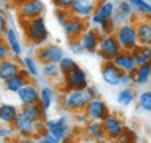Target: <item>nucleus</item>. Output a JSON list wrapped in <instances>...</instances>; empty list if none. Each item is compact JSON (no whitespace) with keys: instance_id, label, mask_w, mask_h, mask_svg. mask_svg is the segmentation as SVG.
<instances>
[{"instance_id":"e433bc0d","label":"nucleus","mask_w":151,"mask_h":143,"mask_svg":"<svg viewBox=\"0 0 151 143\" xmlns=\"http://www.w3.org/2000/svg\"><path fill=\"white\" fill-rule=\"evenodd\" d=\"M35 139H36L37 143H60V141H58L55 136H52L45 129L41 134H38Z\"/></svg>"},{"instance_id":"bb28decb","label":"nucleus","mask_w":151,"mask_h":143,"mask_svg":"<svg viewBox=\"0 0 151 143\" xmlns=\"http://www.w3.org/2000/svg\"><path fill=\"white\" fill-rule=\"evenodd\" d=\"M134 85L145 86L151 80V63H145L142 65H137L132 72Z\"/></svg>"},{"instance_id":"f03ea898","label":"nucleus","mask_w":151,"mask_h":143,"mask_svg":"<svg viewBox=\"0 0 151 143\" xmlns=\"http://www.w3.org/2000/svg\"><path fill=\"white\" fill-rule=\"evenodd\" d=\"M92 99V95L88 89H72L63 90L60 97L62 107L68 112L75 113L79 110H84L87 103Z\"/></svg>"},{"instance_id":"9b49d317","label":"nucleus","mask_w":151,"mask_h":143,"mask_svg":"<svg viewBox=\"0 0 151 143\" xmlns=\"http://www.w3.org/2000/svg\"><path fill=\"white\" fill-rule=\"evenodd\" d=\"M4 41L7 44L9 53L12 57L15 58H21L24 54V43L22 41V37L20 35V33L17 30L15 27L13 26H8L5 35H4Z\"/></svg>"},{"instance_id":"de8ad7c7","label":"nucleus","mask_w":151,"mask_h":143,"mask_svg":"<svg viewBox=\"0 0 151 143\" xmlns=\"http://www.w3.org/2000/svg\"><path fill=\"white\" fill-rule=\"evenodd\" d=\"M24 1H27V0H8V2H11L14 7H17L18 5L22 4V2H24Z\"/></svg>"},{"instance_id":"a211bd4d","label":"nucleus","mask_w":151,"mask_h":143,"mask_svg":"<svg viewBox=\"0 0 151 143\" xmlns=\"http://www.w3.org/2000/svg\"><path fill=\"white\" fill-rule=\"evenodd\" d=\"M99 1L100 0H73L70 7V13L80 19L88 20Z\"/></svg>"},{"instance_id":"0eeeda50","label":"nucleus","mask_w":151,"mask_h":143,"mask_svg":"<svg viewBox=\"0 0 151 143\" xmlns=\"http://www.w3.org/2000/svg\"><path fill=\"white\" fill-rule=\"evenodd\" d=\"M34 55L38 62L42 63H59V61L65 56L64 49L56 43H45L35 48Z\"/></svg>"},{"instance_id":"5701e85b","label":"nucleus","mask_w":151,"mask_h":143,"mask_svg":"<svg viewBox=\"0 0 151 143\" xmlns=\"http://www.w3.org/2000/svg\"><path fill=\"white\" fill-rule=\"evenodd\" d=\"M22 66L20 63V58L8 57L6 59L0 61V80L5 82L6 79L18 74L21 71Z\"/></svg>"},{"instance_id":"423d86ee","label":"nucleus","mask_w":151,"mask_h":143,"mask_svg":"<svg viewBox=\"0 0 151 143\" xmlns=\"http://www.w3.org/2000/svg\"><path fill=\"white\" fill-rule=\"evenodd\" d=\"M15 9L20 22H23L43 17L45 12V4L42 0H27L18 5Z\"/></svg>"},{"instance_id":"2f4dec72","label":"nucleus","mask_w":151,"mask_h":143,"mask_svg":"<svg viewBox=\"0 0 151 143\" xmlns=\"http://www.w3.org/2000/svg\"><path fill=\"white\" fill-rule=\"evenodd\" d=\"M132 55L136 62V65H142L145 63H151V47L138 44L132 49Z\"/></svg>"},{"instance_id":"a18cd8bd","label":"nucleus","mask_w":151,"mask_h":143,"mask_svg":"<svg viewBox=\"0 0 151 143\" xmlns=\"http://www.w3.org/2000/svg\"><path fill=\"white\" fill-rule=\"evenodd\" d=\"M14 143H37L35 137H22V136H17L14 139Z\"/></svg>"},{"instance_id":"f704fd0d","label":"nucleus","mask_w":151,"mask_h":143,"mask_svg":"<svg viewBox=\"0 0 151 143\" xmlns=\"http://www.w3.org/2000/svg\"><path fill=\"white\" fill-rule=\"evenodd\" d=\"M58 66H59V70H60L62 76L64 77V76L69 74L70 72L73 71L76 68H78L79 65H78V63L75 61L73 57H71V56H66V55H65V56L59 61Z\"/></svg>"},{"instance_id":"a878e982","label":"nucleus","mask_w":151,"mask_h":143,"mask_svg":"<svg viewBox=\"0 0 151 143\" xmlns=\"http://www.w3.org/2000/svg\"><path fill=\"white\" fill-rule=\"evenodd\" d=\"M56 100V91L51 85H43L40 87V106L47 113L51 109Z\"/></svg>"},{"instance_id":"4c0bfd02","label":"nucleus","mask_w":151,"mask_h":143,"mask_svg":"<svg viewBox=\"0 0 151 143\" xmlns=\"http://www.w3.org/2000/svg\"><path fill=\"white\" fill-rule=\"evenodd\" d=\"M68 46H69V50L71 55L73 56H80L81 54H84V49L79 42V40H73V41H69L68 42Z\"/></svg>"},{"instance_id":"ea45409f","label":"nucleus","mask_w":151,"mask_h":143,"mask_svg":"<svg viewBox=\"0 0 151 143\" xmlns=\"http://www.w3.org/2000/svg\"><path fill=\"white\" fill-rule=\"evenodd\" d=\"M73 120H75L76 124L79 126H85L90 121V119L87 118V115H86V113L84 110L75 112L73 113Z\"/></svg>"},{"instance_id":"72a5a7b5","label":"nucleus","mask_w":151,"mask_h":143,"mask_svg":"<svg viewBox=\"0 0 151 143\" xmlns=\"http://www.w3.org/2000/svg\"><path fill=\"white\" fill-rule=\"evenodd\" d=\"M137 106L143 112L151 113V90H144L136 95Z\"/></svg>"},{"instance_id":"c03bdc74","label":"nucleus","mask_w":151,"mask_h":143,"mask_svg":"<svg viewBox=\"0 0 151 143\" xmlns=\"http://www.w3.org/2000/svg\"><path fill=\"white\" fill-rule=\"evenodd\" d=\"M129 85H134L132 72V73H124V74H123V77H122L121 86H129Z\"/></svg>"},{"instance_id":"3c124183","label":"nucleus","mask_w":151,"mask_h":143,"mask_svg":"<svg viewBox=\"0 0 151 143\" xmlns=\"http://www.w3.org/2000/svg\"><path fill=\"white\" fill-rule=\"evenodd\" d=\"M6 143H14V142H6Z\"/></svg>"},{"instance_id":"864d4df0","label":"nucleus","mask_w":151,"mask_h":143,"mask_svg":"<svg viewBox=\"0 0 151 143\" xmlns=\"http://www.w3.org/2000/svg\"><path fill=\"white\" fill-rule=\"evenodd\" d=\"M0 143H1V142H0Z\"/></svg>"},{"instance_id":"9d476101","label":"nucleus","mask_w":151,"mask_h":143,"mask_svg":"<svg viewBox=\"0 0 151 143\" xmlns=\"http://www.w3.org/2000/svg\"><path fill=\"white\" fill-rule=\"evenodd\" d=\"M88 21L80 19L75 15H70L69 19L62 25V29L68 41H73L79 40V37L83 35V33L87 29L88 27Z\"/></svg>"},{"instance_id":"09e8293b","label":"nucleus","mask_w":151,"mask_h":143,"mask_svg":"<svg viewBox=\"0 0 151 143\" xmlns=\"http://www.w3.org/2000/svg\"><path fill=\"white\" fill-rule=\"evenodd\" d=\"M112 1H114V2H117V1H120V0H112Z\"/></svg>"},{"instance_id":"4468645a","label":"nucleus","mask_w":151,"mask_h":143,"mask_svg":"<svg viewBox=\"0 0 151 143\" xmlns=\"http://www.w3.org/2000/svg\"><path fill=\"white\" fill-rule=\"evenodd\" d=\"M88 85L87 73L80 66L76 68L72 72L63 77V90L86 89Z\"/></svg>"},{"instance_id":"4be33fe9","label":"nucleus","mask_w":151,"mask_h":143,"mask_svg":"<svg viewBox=\"0 0 151 143\" xmlns=\"http://www.w3.org/2000/svg\"><path fill=\"white\" fill-rule=\"evenodd\" d=\"M20 63H21L22 70H24L28 73L30 79L37 82L38 79L41 78V63L36 59L34 54L23 55L20 58Z\"/></svg>"},{"instance_id":"6ab92c4d","label":"nucleus","mask_w":151,"mask_h":143,"mask_svg":"<svg viewBox=\"0 0 151 143\" xmlns=\"http://www.w3.org/2000/svg\"><path fill=\"white\" fill-rule=\"evenodd\" d=\"M136 17L132 20V23L135 25L138 44L151 46V18L148 17V18L136 19Z\"/></svg>"},{"instance_id":"2eb2a0df","label":"nucleus","mask_w":151,"mask_h":143,"mask_svg":"<svg viewBox=\"0 0 151 143\" xmlns=\"http://www.w3.org/2000/svg\"><path fill=\"white\" fill-rule=\"evenodd\" d=\"M102 126H104L106 137L108 140H113V141L117 140L124 131L123 120L116 114L107 115V118L102 120Z\"/></svg>"},{"instance_id":"c9c22d12","label":"nucleus","mask_w":151,"mask_h":143,"mask_svg":"<svg viewBox=\"0 0 151 143\" xmlns=\"http://www.w3.org/2000/svg\"><path fill=\"white\" fill-rule=\"evenodd\" d=\"M17 137V133L12 125H4L0 124V142H13Z\"/></svg>"},{"instance_id":"603ef678","label":"nucleus","mask_w":151,"mask_h":143,"mask_svg":"<svg viewBox=\"0 0 151 143\" xmlns=\"http://www.w3.org/2000/svg\"><path fill=\"white\" fill-rule=\"evenodd\" d=\"M150 47H151V46H150Z\"/></svg>"},{"instance_id":"20e7f679","label":"nucleus","mask_w":151,"mask_h":143,"mask_svg":"<svg viewBox=\"0 0 151 143\" xmlns=\"http://www.w3.org/2000/svg\"><path fill=\"white\" fill-rule=\"evenodd\" d=\"M113 35L119 42L121 49L124 51H132L135 47L138 46L135 25L132 22H124L116 26Z\"/></svg>"},{"instance_id":"79ce46f5","label":"nucleus","mask_w":151,"mask_h":143,"mask_svg":"<svg viewBox=\"0 0 151 143\" xmlns=\"http://www.w3.org/2000/svg\"><path fill=\"white\" fill-rule=\"evenodd\" d=\"M55 15H56V19H57V21H58V23L62 26V25L69 19V17L71 15V13H70V11H65V9H56Z\"/></svg>"},{"instance_id":"f8f14e48","label":"nucleus","mask_w":151,"mask_h":143,"mask_svg":"<svg viewBox=\"0 0 151 143\" xmlns=\"http://www.w3.org/2000/svg\"><path fill=\"white\" fill-rule=\"evenodd\" d=\"M84 112L86 113L90 120H95V121H102L105 118H107V115L111 114L107 103L100 97L92 98L87 103L86 107L84 108Z\"/></svg>"},{"instance_id":"7ed1b4c3","label":"nucleus","mask_w":151,"mask_h":143,"mask_svg":"<svg viewBox=\"0 0 151 143\" xmlns=\"http://www.w3.org/2000/svg\"><path fill=\"white\" fill-rule=\"evenodd\" d=\"M12 126L17 133V136H22V137H36L38 134H41L44 130V122L36 124L32 121L20 109Z\"/></svg>"},{"instance_id":"412c9836","label":"nucleus","mask_w":151,"mask_h":143,"mask_svg":"<svg viewBox=\"0 0 151 143\" xmlns=\"http://www.w3.org/2000/svg\"><path fill=\"white\" fill-rule=\"evenodd\" d=\"M84 134L86 135L88 140H91L94 143H104L107 140L105 130H104L102 121L90 120L84 126Z\"/></svg>"},{"instance_id":"cd10ccee","label":"nucleus","mask_w":151,"mask_h":143,"mask_svg":"<svg viewBox=\"0 0 151 143\" xmlns=\"http://www.w3.org/2000/svg\"><path fill=\"white\" fill-rule=\"evenodd\" d=\"M136 90L132 85L123 86L116 94V103L122 107H129L136 101Z\"/></svg>"},{"instance_id":"473e14b6","label":"nucleus","mask_w":151,"mask_h":143,"mask_svg":"<svg viewBox=\"0 0 151 143\" xmlns=\"http://www.w3.org/2000/svg\"><path fill=\"white\" fill-rule=\"evenodd\" d=\"M134 8L136 14L151 17V4L147 0H127Z\"/></svg>"},{"instance_id":"39448f33","label":"nucleus","mask_w":151,"mask_h":143,"mask_svg":"<svg viewBox=\"0 0 151 143\" xmlns=\"http://www.w3.org/2000/svg\"><path fill=\"white\" fill-rule=\"evenodd\" d=\"M44 129L50 133L52 136H55L58 141L63 142L65 141L70 135V119L66 115H59L52 119H45L44 120Z\"/></svg>"},{"instance_id":"37998d69","label":"nucleus","mask_w":151,"mask_h":143,"mask_svg":"<svg viewBox=\"0 0 151 143\" xmlns=\"http://www.w3.org/2000/svg\"><path fill=\"white\" fill-rule=\"evenodd\" d=\"M11 57V53H9V49L7 47V44L5 43L4 38H0V61L2 59H6Z\"/></svg>"},{"instance_id":"c85d7f7f","label":"nucleus","mask_w":151,"mask_h":143,"mask_svg":"<svg viewBox=\"0 0 151 143\" xmlns=\"http://www.w3.org/2000/svg\"><path fill=\"white\" fill-rule=\"evenodd\" d=\"M18 106L8 103L0 104V124L4 125H12L19 113Z\"/></svg>"},{"instance_id":"aec40b11","label":"nucleus","mask_w":151,"mask_h":143,"mask_svg":"<svg viewBox=\"0 0 151 143\" xmlns=\"http://www.w3.org/2000/svg\"><path fill=\"white\" fill-rule=\"evenodd\" d=\"M100 37H101L100 32L94 27L88 26L87 29L83 33V35L79 37V42H80L84 51L96 53L98 46H99V42H100Z\"/></svg>"},{"instance_id":"49530a36","label":"nucleus","mask_w":151,"mask_h":143,"mask_svg":"<svg viewBox=\"0 0 151 143\" xmlns=\"http://www.w3.org/2000/svg\"><path fill=\"white\" fill-rule=\"evenodd\" d=\"M87 89L90 91V93H91V95H92V98H95V97H99V90L96 86H91V85H88L87 86Z\"/></svg>"},{"instance_id":"7c9ffc66","label":"nucleus","mask_w":151,"mask_h":143,"mask_svg":"<svg viewBox=\"0 0 151 143\" xmlns=\"http://www.w3.org/2000/svg\"><path fill=\"white\" fill-rule=\"evenodd\" d=\"M41 77L49 82H57L63 79L59 66L57 63H42L41 64Z\"/></svg>"},{"instance_id":"6e6552de","label":"nucleus","mask_w":151,"mask_h":143,"mask_svg":"<svg viewBox=\"0 0 151 143\" xmlns=\"http://www.w3.org/2000/svg\"><path fill=\"white\" fill-rule=\"evenodd\" d=\"M115 4L112 0H100L95 7L93 14L90 17L88 25L91 27L98 28L100 25L104 22L113 19V15L115 13Z\"/></svg>"},{"instance_id":"b1692460","label":"nucleus","mask_w":151,"mask_h":143,"mask_svg":"<svg viewBox=\"0 0 151 143\" xmlns=\"http://www.w3.org/2000/svg\"><path fill=\"white\" fill-rule=\"evenodd\" d=\"M29 80H30V77L28 76V73L21 69V71L18 74L6 79L5 82H2L4 83V89H5V91H7L8 93L17 94L18 91Z\"/></svg>"},{"instance_id":"c756f323","label":"nucleus","mask_w":151,"mask_h":143,"mask_svg":"<svg viewBox=\"0 0 151 143\" xmlns=\"http://www.w3.org/2000/svg\"><path fill=\"white\" fill-rule=\"evenodd\" d=\"M20 110L23 112L32 121H34L36 124L44 122V120L47 119V112L40 106V104L28 105V106H21Z\"/></svg>"},{"instance_id":"f3484780","label":"nucleus","mask_w":151,"mask_h":143,"mask_svg":"<svg viewBox=\"0 0 151 143\" xmlns=\"http://www.w3.org/2000/svg\"><path fill=\"white\" fill-rule=\"evenodd\" d=\"M135 17L136 13L127 0H120L115 4V13L112 19L115 26H119L124 22H132Z\"/></svg>"},{"instance_id":"a19ab883","label":"nucleus","mask_w":151,"mask_h":143,"mask_svg":"<svg viewBox=\"0 0 151 143\" xmlns=\"http://www.w3.org/2000/svg\"><path fill=\"white\" fill-rule=\"evenodd\" d=\"M72 1L73 0H51L56 9H65V11H70Z\"/></svg>"},{"instance_id":"1a4fd4ad","label":"nucleus","mask_w":151,"mask_h":143,"mask_svg":"<svg viewBox=\"0 0 151 143\" xmlns=\"http://www.w3.org/2000/svg\"><path fill=\"white\" fill-rule=\"evenodd\" d=\"M121 51H122V49L113 34L101 35L96 54L105 62H112Z\"/></svg>"},{"instance_id":"58836bf2","label":"nucleus","mask_w":151,"mask_h":143,"mask_svg":"<svg viewBox=\"0 0 151 143\" xmlns=\"http://www.w3.org/2000/svg\"><path fill=\"white\" fill-rule=\"evenodd\" d=\"M8 19H7V15L6 13L0 8V38H2L7 28H8Z\"/></svg>"},{"instance_id":"8fccbe9b","label":"nucleus","mask_w":151,"mask_h":143,"mask_svg":"<svg viewBox=\"0 0 151 143\" xmlns=\"http://www.w3.org/2000/svg\"><path fill=\"white\" fill-rule=\"evenodd\" d=\"M147 1H149V2H150V4H151V0H147Z\"/></svg>"},{"instance_id":"393cba45","label":"nucleus","mask_w":151,"mask_h":143,"mask_svg":"<svg viewBox=\"0 0 151 143\" xmlns=\"http://www.w3.org/2000/svg\"><path fill=\"white\" fill-rule=\"evenodd\" d=\"M112 62L124 73H132L137 66L132 53L130 51H124V50H122Z\"/></svg>"},{"instance_id":"f257e3e1","label":"nucleus","mask_w":151,"mask_h":143,"mask_svg":"<svg viewBox=\"0 0 151 143\" xmlns=\"http://www.w3.org/2000/svg\"><path fill=\"white\" fill-rule=\"evenodd\" d=\"M23 29V41L28 47L37 48L49 41V29L43 17L21 22Z\"/></svg>"},{"instance_id":"ddd939ff","label":"nucleus","mask_w":151,"mask_h":143,"mask_svg":"<svg viewBox=\"0 0 151 143\" xmlns=\"http://www.w3.org/2000/svg\"><path fill=\"white\" fill-rule=\"evenodd\" d=\"M17 97L19 99L21 106L35 105L40 101V87L36 80L30 79L18 91Z\"/></svg>"},{"instance_id":"dca6fc26","label":"nucleus","mask_w":151,"mask_h":143,"mask_svg":"<svg viewBox=\"0 0 151 143\" xmlns=\"http://www.w3.org/2000/svg\"><path fill=\"white\" fill-rule=\"evenodd\" d=\"M100 71H101V78L105 84L112 87L121 86V82L124 72L121 71L113 62H104Z\"/></svg>"}]
</instances>
